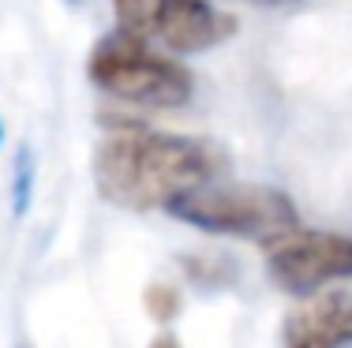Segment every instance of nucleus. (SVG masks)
Listing matches in <instances>:
<instances>
[{"instance_id": "nucleus-7", "label": "nucleus", "mask_w": 352, "mask_h": 348, "mask_svg": "<svg viewBox=\"0 0 352 348\" xmlns=\"http://www.w3.org/2000/svg\"><path fill=\"white\" fill-rule=\"evenodd\" d=\"M116 19H120V30H131V34H150V15H154V0H113Z\"/></svg>"}, {"instance_id": "nucleus-8", "label": "nucleus", "mask_w": 352, "mask_h": 348, "mask_svg": "<svg viewBox=\"0 0 352 348\" xmlns=\"http://www.w3.org/2000/svg\"><path fill=\"white\" fill-rule=\"evenodd\" d=\"M251 4H263V8H281V4H292V0H251Z\"/></svg>"}, {"instance_id": "nucleus-2", "label": "nucleus", "mask_w": 352, "mask_h": 348, "mask_svg": "<svg viewBox=\"0 0 352 348\" xmlns=\"http://www.w3.org/2000/svg\"><path fill=\"white\" fill-rule=\"evenodd\" d=\"M98 90L142 109H180L195 94V79L173 56H162L131 30H113L94 45L87 64Z\"/></svg>"}, {"instance_id": "nucleus-4", "label": "nucleus", "mask_w": 352, "mask_h": 348, "mask_svg": "<svg viewBox=\"0 0 352 348\" xmlns=\"http://www.w3.org/2000/svg\"><path fill=\"white\" fill-rule=\"evenodd\" d=\"M274 285L292 296H318L326 285L352 277V236L322 229H292L266 244Z\"/></svg>"}, {"instance_id": "nucleus-6", "label": "nucleus", "mask_w": 352, "mask_h": 348, "mask_svg": "<svg viewBox=\"0 0 352 348\" xmlns=\"http://www.w3.org/2000/svg\"><path fill=\"white\" fill-rule=\"evenodd\" d=\"M281 348H352V292H318L281 322Z\"/></svg>"}, {"instance_id": "nucleus-3", "label": "nucleus", "mask_w": 352, "mask_h": 348, "mask_svg": "<svg viewBox=\"0 0 352 348\" xmlns=\"http://www.w3.org/2000/svg\"><path fill=\"white\" fill-rule=\"evenodd\" d=\"M173 218L184 225L217 232V236H244V240H270L296 229L300 213L285 192L270 184H203L169 206Z\"/></svg>"}, {"instance_id": "nucleus-1", "label": "nucleus", "mask_w": 352, "mask_h": 348, "mask_svg": "<svg viewBox=\"0 0 352 348\" xmlns=\"http://www.w3.org/2000/svg\"><path fill=\"white\" fill-rule=\"evenodd\" d=\"M225 172V154L206 139L120 128L94 154V184L120 210H169L176 198Z\"/></svg>"}, {"instance_id": "nucleus-5", "label": "nucleus", "mask_w": 352, "mask_h": 348, "mask_svg": "<svg viewBox=\"0 0 352 348\" xmlns=\"http://www.w3.org/2000/svg\"><path fill=\"white\" fill-rule=\"evenodd\" d=\"M150 34L169 53H206L236 34V19L210 0H154Z\"/></svg>"}, {"instance_id": "nucleus-9", "label": "nucleus", "mask_w": 352, "mask_h": 348, "mask_svg": "<svg viewBox=\"0 0 352 348\" xmlns=\"http://www.w3.org/2000/svg\"><path fill=\"white\" fill-rule=\"evenodd\" d=\"M68 4H79V0H68Z\"/></svg>"}]
</instances>
